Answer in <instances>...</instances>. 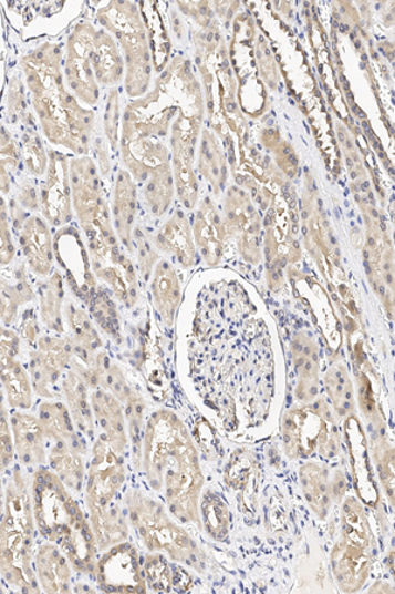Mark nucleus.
I'll return each instance as SVG.
<instances>
[{
	"instance_id": "nucleus-8",
	"label": "nucleus",
	"mask_w": 395,
	"mask_h": 594,
	"mask_svg": "<svg viewBox=\"0 0 395 594\" xmlns=\"http://www.w3.org/2000/svg\"><path fill=\"white\" fill-rule=\"evenodd\" d=\"M123 482L124 467L121 454L102 433L92 449L86 485L87 508L107 506L113 503Z\"/></svg>"
},
{
	"instance_id": "nucleus-12",
	"label": "nucleus",
	"mask_w": 395,
	"mask_h": 594,
	"mask_svg": "<svg viewBox=\"0 0 395 594\" xmlns=\"http://www.w3.org/2000/svg\"><path fill=\"white\" fill-rule=\"evenodd\" d=\"M158 252L176 258L184 268L197 265V246L189 219L184 212H176L154 237Z\"/></svg>"
},
{
	"instance_id": "nucleus-5",
	"label": "nucleus",
	"mask_w": 395,
	"mask_h": 594,
	"mask_svg": "<svg viewBox=\"0 0 395 594\" xmlns=\"http://www.w3.org/2000/svg\"><path fill=\"white\" fill-rule=\"evenodd\" d=\"M71 165L72 202L86 236L111 226L105 199L102 197L98 170L90 157L73 158Z\"/></svg>"
},
{
	"instance_id": "nucleus-28",
	"label": "nucleus",
	"mask_w": 395,
	"mask_h": 594,
	"mask_svg": "<svg viewBox=\"0 0 395 594\" xmlns=\"http://www.w3.org/2000/svg\"><path fill=\"white\" fill-rule=\"evenodd\" d=\"M40 317L48 329L54 334H64V289L59 273L41 286Z\"/></svg>"
},
{
	"instance_id": "nucleus-4",
	"label": "nucleus",
	"mask_w": 395,
	"mask_h": 594,
	"mask_svg": "<svg viewBox=\"0 0 395 594\" xmlns=\"http://www.w3.org/2000/svg\"><path fill=\"white\" fill-rule=\"evenodd\" d=\"M67 487L50 469L40 468L32 481V506L39 533L61 545L86 518Z\"/></svg>"
},
{
	"instance_id": "nucleus-13",
	"label": "nucleus",
	"mask_w": 395,
	"mask_h": 594,
	"mask_svg": "<svg viewBox=\"0 0 395 594\" xmlns=\"http://www.w3.org/2000/svg\"><path fill=\"white\" fill-rule=\"evenodd\" d=\"M11 430L18 458L25 467L46 464L48 434L39 418L23 411L11 416Z\"/></svg>"
},
{
	"instance_id": "nucleus-23",
	"label": "nucleus",
	"mask_w": 395,
	"mask_h": 594,
	"mask_svg": "<svg viewBox=\"0 0 395 594\" xmlns=\"http://www.w3.org/2000/svg\"><path fill=\"white\" fill-rule=\"evenodd\" d=\"M2 386L11 409H31L34 391L31 376L17 358L2 357Z\"/></svg>"
},
{
	"instance_id": "nucleus-33",
	"label": "nucleus",
	"mask_w": 395,
	"mask_h": 594,
	"mask_svg": "<svg viewBox=\"0 0 395 594\" xmlns=\"http://www.w3.org/2000/svg\"><path fill=\"white\" fill-rule=\"evenodd\" d=\"M145 582L148 590L158 593H170L175 591V570L166 557L158 552L145 557L143 563Z\"/></svg>"
},
{
	"instance_id": "nucleus-39",
	"label": "nucleus",
	"mask_w": 395,
	"mask_h": 594,
	"mask_svg": "<svg viewBox=\"0 0 395 594\" xmlns=\"http://www.w3.org/2000/svg\"><path fill=\"white\" fill-rule=\"evenodd\" d=\"M20 351V338L15 330L2 328V357L17 358Z\"/></svg>"
},
{
	"instance_id": "nucleus-7",
	"label": "nucleus",
	"mask_w": 395,
	"mask_h": 594,
	"mask_svg": "<svg viewBox=\"0 0 395 594\" xmlns=\"http://www.w3.org/2000/svg\"><path fill=\"white\" fill-rule=\"evenodd\" d=\"M96 577L107 593H145L148 590L137 550L123 542L105 551L96 565Z\"/></svg>"
},
{
	"instance_id": "nucleus-40",
	"label": "nucleus",
	"mask_w": 395,
	"mask_h": 594,
	"mask_svg": "<svg viewBox=\"0 0 395 594\" xmlns=\"http://www.w3.org/2000/svg\"><path fill=\"white\" fill-rule=\"evenodd\" d=\"M117 115H119V109H117V94L113 93L111 95L110 105H108V115L106 119V131L107 135L110 137V142L113 143V147H116V141H117Z\"/></svg>"
},
{
	"instance_id": "nucleus-25",
	"label": "nucleus",
	"mask_w": 395,
	"mask_h": 594,
	"mask_svg": "<svg viewBox=\"0 0 395 594\" xmlns=\"http://www.w3.org/2000/svg\"><path fill=\"white\" fill-rule=\"evenodd\" d=\"M198 171L209 182L215 195L219 196L227 185V156L215 136L207 130L204 131L200 143Z\"/></svg>"
},
{
	"instance_id": "nucleus-20",
	"label": "nucleus",
	"mask_w": 395,
	"mask_h": 594,
	"mask_svg": "<svg viewBox=\"0 0 395 594\" xmlns=\"http://www.w3.org/2000/svg\"><path fill=\"white\" fill-rule=\"evenodd\" d=\"M90 523L94 531L96 543L101 551H106L114 545L126 542L128 537V524L115 502L107 506L89 508Z\"/></svg>"
},
{
	"instance_id": "nucleus-22",
	"label": "nucleus",
	"mask_w": 395,
	"mask_h": 594,
	"mask_svg": "<svg viewBox=\"0 0 395 594\" xmlns=\"http://www.w3.org/2000/svg\"><path fill=\"white\" fill-rule=\"evenodd\" d=\"M64 319H66L69 330H71L74 356L85 361V359L98 355L102 340L98 330L93 326L92 315L75 307L73 303H66Z\"/></svg>"
},
{
	"instance_id": "nucleus-30",
	"label": "nucleus",
	"mask_w": 395,
	"mask_h": 594,
	"mask_svg": "<svg viewBox=\"0 0 395 594\" xmlns=\"http://www.w3.org/2000/svg\"><path fill=\"white\" fill-rule=\"evenodd\" d=\"M87 306L96 326L107 336L113 337L116 342H121L122 324L115 304L110 299V296L98 288L87 300Z\"/></svg>"
},
{
	"instance_id": "nucleus-1",
	"label": "nucleus",
	"mask_w": 395,
	"mask_h": 594,
	"mask_svg": "<svg viewBox=\"0 0 395 594\" xmlns=\"http://www.w3.org/2000/svg\"><path fill=\"white\" fill-rule=\"evenodd\" d=\"M141 460L145 480L163 496L170 514L202 528L199 506L205 477L191 433L176 412L152 413L143 432Z\"/></svg>"
},
{
	"instance_id": "nucleus-36",
	"label": "nucleus",
	"mask_w": 395,
	"mask_h": 594,
	"mask_svg": "<svg viewBox=\"0 0 395 594\" xmlns=\"http://www.w3.org/2000/svg\"><path fill=\"white\" fill-rule=\"evenodd\" d=\"M11 428L9 419H7V412L4 404L2 406V426H0V440H2V467L3 471L9 468L13 460V451H15V441H12Z\"/></svg>"
},
{
	"instance_id": "nucleus-37",
	"label": "nucleus",
	"mask_w": 395,
	"mask_h": 594,
	"mask_svg": "<svg viewBox=\"0 0 395 594\" xmlns=\"http://www.w3.org/2000/svg\"><path fill=\"white\" fill-rule=\"evenodd\" d=\"M20 337L23 338L25 344L30 345L31 348L37 347L39 341V321L38 316L34 314V310H25L23 315L22 324H20Z\"/></svg>"
},
{
	"instance_id": "nucleus-6",
	"label": "nucleus",
	"mask_w": 395,
	"mask_h": 594,
	"mask_svg": "<svg viewBox=\"0 0 395 594\" xmlns=\"http://www.w3.org/2000/svg\"><path fill=\"white\" fill-rule=\"evenodd\" d=\"M74 348L71 338L43 336L30 351V371L34 392L38 396L55 398V386L72 365Z\"/></svg>"
},
{
	"instance_id": "nucleus-11",
	"label": "nucleus",
	"mask_w": 395,
	"mask_h": 594,
	"mask_svg": "<svg viewBox=\"0 0 395 594\" xmlns=\"http://www.w3.org/2000/svg\"><path fill=\"white\" fill-rule=\"evenodd\" d=\"M193 234L207 266H218L224 257L227 233L224 217L209 197L204 199L194 217Z\"/></svg>"
},
{
	"instance_id": "nucleus-10",
	"label": "nucleus",
	"mask_w": 395,
	"mask_h": 594,
	"mask_svg": "<svg viewBox=\"0 0 395 594\" xmlns=\"http://www.w3.org/2000/svg\"><path fill=\"white\" fill-rule=\"evenodd\" d=\"M253 206L245 191L231 186L226 191L224 223L228 237L237 238L239 253L242 258L253 262L258 255L259 225L254 223Z\"/></svg>"
},
{
	"instance_id": "nucleus-17",
	"label": "nucleus",
	"mask_w": 395,
	"mask_h": 594,
	"mask_svg": "<svg viewBox=\"0 0 395 594\" xmlns=\"http://www.w3.org/2000/svg\"><path fill=\"white\" fill-rule=\"evenodd\" d=\"M33 562L41 590L45 593L71 591V566L60 547H55L52 542L41 544Z\"/></svg>"
},
{
	"instance_id": "nucleus-31",
	"label": "nucleus",
	"mask_w": 395,
	"mask_h": 594,
	"mask_svg": "<svg viewBox=\"0 0 395 594\" xmlns=\"http://www.w3.org/2000/svg\"><path fill=\"white\" fill-rule=\"evenodd\" d=\"M15 285L2 281V322L3 327H10L18 320L19 307L25 306L27 303L34 300V293L28 286L24 274L17 273Z\"/></svg>"
},
{
	"instance_id": "nucleus-27",
	"label": "nucleus",
	"mask_w": 395,
	"mask_h": 594,
	"mask_svg": "<svg viewBox=\"0 0 395 594\" xmlns=\"http://www.w3.org/2000/svg\"><path fill=\"white\" fill-rule=\"evenodd\" d=\"M175 176H173L171 164L152 172L144 185V199L155 217L163 216L170 208L173 197H175Z\"/></svg>"
},
{
	"instance_id": "nucleus-24",
	"label": "nucleus",
	"mask_w": 395,
	"mask_h": 594,
	"mask_svg": "<svg viewBox=\"0 0 395 594\" xmlns=\"http://www.w3.org/2000/svg\"><path fill=\"white\" fill-rule=\"evenodd\" d=\"M96 539L87 520L82 521L72 535L60 545L73 569L82 573H96Z\"/></svg>"
},
{
	"instance_id": "nucleus-3",
	"label": "nucleus",
	"mask_w": 395,
	"mask_h": 594,
	"mask_svg": "<svg viewBox=\"0 0 395 594\" xmlns=\"http://www.w3.org/2000/svg\"><path fill=\"white\" fill-rule=\"evenodd\" d=\"M126 508L132 528L150 552H165L173 562L200 570V552L191 536L166 513L162 503L129 489Z\"/></svg>"
},
{
	"instance_id": "nucleus-18",
	"label": "nucleus",
	"mask_w": 395,
	"mask_h": 594,
	"mask_svg": "<svg viewBox=\"0 0 395 594\" xmlns=\"http://www.w3.org/2000/svg\"><path fill=\"white\" fill-rule=\"evenodd\" d=\"M136 185L128 171L121 170L117 172L115 191H114V225L117 237L123 245L132 253V231H134L136 205H137Z\"/></svg>"
},
{
	"instance_id": "nucleus-32",
	"label": "nucleus",
	"mask_w": 395,
	"mask_h": 594,
	"mask_svg": "<svg viewBox=\"0 0 395 594\" xmlns=\"http://www.w3.org/2000/svg\"><path fill=\"white\" fill-rule=\"evenodd\" d=\"M252 475V459L249 458L248 452L245 449H239V451L232 453L225 469V483L226 487L239 494L240 505L245 496L249 493L248 487L251 483Z\"/></svg>"
},
{
	"instance_id": "nucleus-34",
	"label": "nucleus",
	"mask_w": 395,
	"mask_h": 594,
	"mask_svg": "<svg viewBox=\"0 0 395 594\" xmlns=\"http://www.w3.org/2000/svg\"><path fill=\"white\" fill-rule=\"evenodd\" d=\"M24 162L30 174L43 176L50 168V156H48L43 144L40 143L39 136L25 135L24 141Z\"/></svg>"
},
{
	"instance_id": "nucleus-26",
	"label": "nucleus",
	"mask_w": 395,
	"mask_h": 594,
	"mask_svg": "<svg viewBox=\"0 0 395 594\" xmlns=\"http://www.w3.org/2000/svg\"><path fill=\"white\" fill-rule=\"evenodd\" d=\"M39 419L43 424L48 438L65 440L67 443L86 449L85 441L75 431L74 421L67 406L61 402H43L39 406Z\"/></svg>"
},
{
	"instance_id": "nucleus-21",
	"label": "nucleus",
	"mask_w": 395,
	"mask_h": 594,
	"mask_svg": "<svg viewBox=\"0 0 395 594\" xmlns=\"http://www.w3.org/2000/svg\"><path fill=\"white\" fill-rule=\"evenodd\" d=\"M86 453V449L67 443L65 440H55L48 458L52 471L74 492H81L85 479L83 455Z\"/></svg>"
},
{
	"instance_id": "nucleus-41",
	"label": "nucleus",
	"mask_w": 395,
	"mask_h": 594,
	"mask_svg": "<svg viewBox=\"0 0 395 594\" xmlns=\"http://www.w3.org/2000/svg\"><path fill=\"white\" fill-rule=\"evenodd\" d=\"M19 202L30 211H38L41 208L38 191L32 184L25 183L22 186V190H20L19 193Z\"/></svg>"
},
{
	"instance_id": "nucleus-19",
	"label": "nucleus",
	"mask_w": 395,
	"mask_h": 594,
	"mask_svg": "<svg viewBox=\"0 0 395 594\" xmlns=\"http://www.w3.org/2000/svg\"><path fill=\"white\" fill-rule=\"evenodd\" d=\"M66 399V406L73 418L74 424L85 437H94V412L92 397L89 396V387L73 369L66 372L61 385Z\"/></svg>"
},
{
	"instance_id": "nucleus-38",
	"label": "nucleus",
	"mask_w": 395,
	"mask_h": 594,
	"mask_svg": "<svg viewBox=\"0 0 395 594\" xmlns=\"http://www.w3.org/2000/svg\"><path fill=\"white\" fill-rule=\"evenodd\" d=\"M13 257H15V246H13L9 223H7L4 204L2 202V266L10 265Z\"/></svg>"
},
{
	"instance_id": "nucleus-16",
	"label": "nucleus",
	"mask_w": 395,
	"mask_h": 594,
	"mask_svg": "<svg viewBox=\"0 0 395 594\" xmlns=\"http://www.w3.org/2000/svg\"><path fill=\"white\" fill-rule=\"evenodd\" d=\"M20 246L28 266L40 276L51 274L53 266V244L50 227L38 216L28 217L20 231Z\"/></svg>"
},
{
	"instance_id": "nucleus-15",
	"label": "nucleus",
	"mask_w": 395,
	"mask_h": 594,
	"mask_svg": "<svg viewBox=\"0 0 395 594\" xmlns=\"http://www.w3.org/2000/svg\"><path fill=\"white\" fill-rule=\"evenodd\" d=\"M94 418L98 421L103 434L121 455L128 445L126 411L123 403L105 389H96L92 393Z\"/></svg>"
},
{
	"instance_id": "nucleus-9",
	"label": "nucleus",
	"mask_w": 395,
	"mask_h": 594,
	"mask_svg": "<svg viewBox=\"0 0 395 594\" xmlns=\"http://www.w3.org/2000/svg\"><path fill=\"white\" fill-rule=\"evenodd\" d=\"M41 211L54 226L72 221L71 165L64 155L50 152V168L40 192Z\"/></svg>"
},
{
	"instance_id": "nucleus-35",
	"label": "nucleus",
	"mask_w": 395,
	"mask_h": 594,
	"mask_svg": "<svg viewBox=\"0 0 395 594\" xmlns=\"http://www.w3.org/2000/svg\"><path fill=\"white\" fill-rule=\"evenodd\" d=\"M136 245L138 250V265H141V272L144 279H148L150 274L154 273L155 262L157 259V248L154 242L142 238V233H136Z\"/></svg>"
},
{
	"instance_id": "nucleus-2",
	"label": "nucleus",
	"mask_w": 395,
	"mask_h": 594,
	"mask_svg": "<svg viewBox=\"0 0 395 594\" xmlns=\"http://www.w3.org/2000/svg\"><path fill=\"white\" fill-rule=\"evenodd\" d=\"M2 516V575L23 593H39L33 570V506L22 472L15 471L6 488Z\"/></svg>"
},
{
	"instance_id": "nucleus-14",
	"label": "nucleus",
	"mask_w": 395,
	"mask_h": 594,
	"mask_svg": "<svg viewBox=\"0 0 395 594\" xmlns=\"http://www.w3.org/2000/svg\"><path fill=\"white\" fill-rule=\"evenodd\" d=\"M152 303L165 327H173L183 301V287L175 267L168 260H159L152 275Z\"/></svg>"
},
{
	"instance_id": "nucleus-29",
	"label": "nucleus",
	"mask_w": 395,
	"mask_h": 594,
	"mask_svg": "<svg viewBox=\"0 0 395 594\" xmlns=\"http://www.w3.org/2000/svg\"><path fill=\"white\" fill-rule=\"evenodd\" d=\"M200 515H202L206 533L209 534L214 541L225 542L230 531V509H228L227 502L224 495L214 490H207V492L200 496Z\"/></svg>"
}]
</instances>
